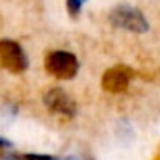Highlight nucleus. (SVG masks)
Wrapping results in <instances>:
<instances>
[{
	"mask_svg": "<svg viewBox=\"0 0 160 160\" xmlns=\"http://www.w3.org/2000/svg\"><path fill=\"white\" fill-rule=\"evenodd\" d=\"M22 158L24 160H60L56 157H52V155H41V153H24Z\"/></svg>",
	"mask_w": 160,
	"mask_h": 160,
	"instance_id": "obj_6",
	"label": "nucleus"
},
{
	"mask_svg": "<svg viewBox=\"0 0 160 160\" xmlns=\"http://www.w3.org/2000/svg\"><path fill=\"white\" fill-rule=\"evenodd\" d=\"M8 147H11V142L0 136V149H8Z\"/></svg>",
	"mask_w": 160,
	"mask_h": 160,
	"instance_id": "obj_7",
	"label": "nucleus"
},
{
	"mask_svg": "<svg viewBox=\"0 0 160 160\" xmlns=\"http://www.w3.org/2000/svg\"><path fill=\"white\" fill-rule=\"evenodd\" d=\"M43 104L52 116H58V118H63V119H73L78 112L77 101L62 88L47 89L45 95H43Z\"/></svg>",
	"mask_w": 160,
	"mask_h": 160,
	"instance_id": "obj_3",
	"label": "nucleus"
},
{
	"mask_svg": "<svg viewBox=\"0 0 160 160\" xmlns=\"http://www.w3.org/2000/svg\"><path fill=\"white\" fill-rule=\"evenodd\" d=\"M80 4H82V6H84V4H86V2H89V0H78Z\"/></svg>",
	"mask_w": 160,
	"mask_h": 160,
	"instance_id": "obj_9",
	"label": "nucleus"
},
{
	"mask_svg": "<svg viewBox=\"0 0 160 160\" xmlns=\"http://www.w3.org/2000/svg\"><path fill=\"white\" fill-rule=\"evenodd\" d=\"M0 65L13 75H21L28 69L30 62L21 43L13 39H0Z\"/></svg>",
	"mask_w": 160,
	"mask_h": 160,
	"instance_id": "obj_4",
	"label": "nucleus"
},
{
	"mask_svg": "<svg viewBox=\"0 0 160 160\" xmlns=\"http://www.w3.org/2000/svg\"><path fill=\"white\" fill-rule=\"evenodd\" d=\"M45 71L58 80H73L80 71V62L69 50H52L45 58Z\"/></svg>",
	"mask_w": 160,
	"mask_h": 160,
	"instance_id": "obj_2",
	"label": "nucleus"
},
{
	"mask_svg": "<svg viewBox=\"0 0 160 160\" xmlns=\"http://www.w3.org/2000/svg\"><path fill=\"white\" fill-rule=\"evenodd\" d=\"M108 22L114 28H119L130 34H147L149 21L143 11L132 4H118L108 13Z\"/></svg>",
	"mask_w": 160,
	"mask_h": 160,
	"instance_id": "obj_1",
	"label": "nucleus"
},
{
	"mask_svg": "<svg viewBox=\"0 0 160 160\" xmlns=\"http://www.w3.org/2000/svg\"><path fill=\"white\" fill-rule=\"evenodd\" d=\"M134 77V71L127 65H114L110 69H106L102 73V78H101V88L108 93H123L128 89L130 86V80Z\"/></svg>",
	"mask_w": 160,
	"mask_h": 160,
	"instance_id": "obj_5",
	"label": "nucleus"
},
{
	"mask_svg": "<svg viewBox=\"0 0 160 160\" xmlns=\"http://www.w3.org/2000/svg\"><path fill=\"white\" fill-rule=\"evenodd\" d=\"M65 160H88V158H86V157H77V155H75V157H67Z\"/></svg>",
	"mask_w": 160,
	"mask_h": 160,
	"instance_id": "obj_8",
	"label": "nucleus"
}]
</instances>
